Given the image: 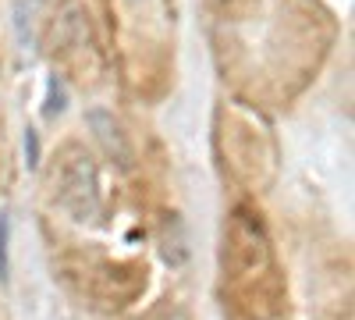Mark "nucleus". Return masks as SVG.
<instances>
[{"label":"nucleus","mask_w":355,"mask_h":320,"mask_svg":"<svg viewBox=\"0 0 355 320\" xmlns=\"http://www.w3.org/2000/svg\"><path fill=\"white\" fill-rule=\"evenodd\" d=\"M25 153H28V167H36V160H40V139H36L33 128L25 132Z\"/></svg>","instance_id":"6"},{"label":"nucleus","mask_w":355,"mask_h":320,"mask_svg":"<svg viewBox=\"0 0 355 320\" xmlns=\"http://www.w3.org/2000/svg\"><path fill=\"white\" fill-rule=\"evenodd\" d=\"M64 110V85L57 82V78H50V103H46V114L53 118V114H61Z\"/></svg>","instance_id":"5"},{"label":"nucleus","mask_w":355,"mask_h":320,"mask_svg":"<svg viewBox=\"0 0 355 320\" xmlns=\"http://www.w3.org/2000/svg\"><path fill=\"white\" fill-rule=\"evenodd\" d=\"M89 125L96 128V139L107 146V153H117V160L121 164H128V157H132V150H128V142H125V132H121V125L114 121V114H107V110H89Z\"/></svg>","instance_id":"3"},{"label":"nucleus","mask_w":355,"mask_h":320,"mask_svg":"<svg viewBox=\"0 0 355 320\" xmlns=\"http://www.w3.org/2000/svg\"><path fill=\"white\" fill-rule=\"evenodd\" d=\"M8 242H11V217L0 214V281H8Z\"/></svg>","instance_id":"4"},{"label":"nucleus","mask_w":355,"mask_h":320,"mask_svg":"<svg viewBox=\"0 0 355 320\" xmlns=\"http://www.w3.org/2000/svg\"><path fill=\"white\" fill-rule=\"evenodd\" d=\"M57 203L75 217V221H93L100 214V189H96V167L78 146L64 150V160L53 174Z\"/></svg>","instance_id":"1"},{"label":"nucleus","mask_w":355,"mask_h":320,"mask_svg":"<svg viewBox=\"0 0 355 320\" xmlns=\"http://www.w3.org/2000/svg\"><path fill=\"white\" fill-rule=\"evenodd\" d=\"M227 271L234 278H266L270 274V242L263 235V224L249 210H234L227 228Z\"/></svg>","instance_id":"2"}]
</instances>
